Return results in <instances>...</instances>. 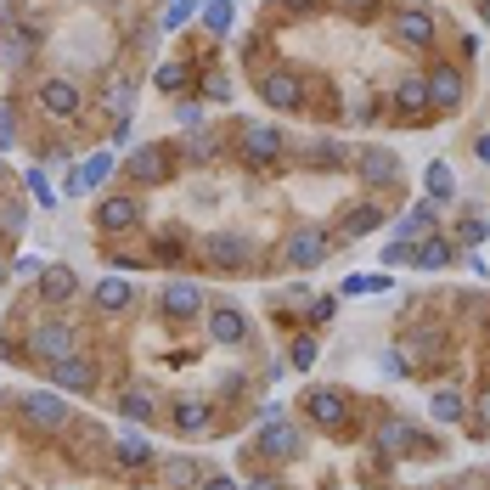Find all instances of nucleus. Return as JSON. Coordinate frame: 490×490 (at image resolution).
Segmentation results:
<instances>
[{
	"mask_svg": "<svg viewBox=\"0 0 490 490\" xmlns=\"http://www.w3.org/2000/svg\"><path fill=\"white\" fill-rule=\"evenodd\" d=\"M327 248H333V237L322 226H293L288 231V243H282V265L288 271H316L327 260Z\"/></svg>",
	"mask_w": 490,
	"mask_h": 490,
	"instance_id": "obj_1",
	"label": "nucleus"
},
{
	"mask_svg": "<svg viewBox=\"0 0 490 490\" xmlns=\"http://www.w3.org/2000/svg\"><path fill=\"white\" fill-rule=\"evenodd\" d=\"M23 423L40 434H57L62 423H68V400H62V389H29L23 395Z\"/></svg>",
	"mask_w": 490,
	"mask_h": 490,
	"instance_id": "obj_2",
	"label": "nucleus"
},
{
	"mask_svg": "<svg viewBox=\"0 0 490 490\" xmlns=\"http://www.w3.org/2000/svg\"><path fill=\"white\" fill-rule=\"evenodd\" d=\"M260 102H265V108H276V113H299V108H305V85H299V74H288V68L260 74Z\"/></svg>",
	"mask_w": 490,
	"mask_h": 490,
	"instance_id": "obj_3",
	"label": "nucleus"
},
{
	"mask_svg": "<svg viewBox=\"0 0 490 490\" xmlns=\"http://www.w3.org/2000/svg\"><path fill=\"white\" fill-rule=\"evenodd\" d=\"M434 34H440V23H434V12H429V6H406V12L395 17V40H400L406 51H429V46H434Z\"/></svg>",
	"mask_w": 490,
	"mask_h": 490,
	"instance_id": "obj_4",
	"label": "nucleus"
},
{
	"mask_svg": "<svg viewBox=\"0 0 490 490\" xmlns=\"http://www.w3.org/2000/svg\"><path fill=\"white\" fill-rule=\"evenodd\" d=\"M136 226H141V203L130 198V192H113V198L96 203V231L119 237V231H136Z\"/></svg>",
	"mask_w": 490,
	"mask_h": 490,
	"instance_id": "obj_5",
	"label": "nucleus"
},
{
	"mask_svg": "<svg viewBox=\"0 0 490 490\" xmlns=\"http://www.w3.org/2000/svg\"><path fill=\"white\" fill-rule=\"evenodd\" d=\"M51 383L62 395H91L96 389V361H85L79 350L62 355V361H51Z\"/></svg>",
	"mask_w": 490,
	"mask_h": 490,
	"instance_id": "obj_6",
	"label": "nucleus"
},
{
	"mask_svg": "<svg viewBox=\"0 0 490 490\" xmlns=\"http://www.w3.org/2000/svg\"><path fill=\"white\" fill-rule=\"evenodd\" d=\"M29 350H34V361H62V355L79 350V338H74L68 322H40V327L29 333Z\"/></svg>",
	"mask_w": 490,
	"mask_h": 490,
	"instance_id": "obj_7",
	"label": "nucleus"
},
{
	"mask_svg": "<svg viewBox=\"0 0 490 490\" xmlns=\"http://www.w3.org/2000/svg\"><path fill=\"white\" fill-rule=\"evenodd\" d=\"M276 158H282V130H276V124H248V130H243V164L265 169Z\"/></svg>",
	"mask_w": 490,
	"mask_h": 490,
	"instance_id": "obj_8",
	"label": "nucleus"
},
{
	"mask_svg": "<svg viewBox=\"0 0 490 490\" xmlns=\"http://www.w3.org/2000/svg\"><path fill=\"white\" fill-rule=\"evenodd\" d=\"M203 248H209V260H215L220 271H248L254 265V243L243 237V231H215Z\"/></svg>",
	"mask_w": 490,
	"mask_h": 490,
	"instance_id": "obj_9",
	"label": "nucleus"
},
{
	"mask_svg": "<svg viewBox=\"0 0 490 490\" xmlns=\"http://www.w3.org/2000/svg\"><path fill=\"white\" fill-rule=\"evenodd\" d=\"M34 96H40V113H51V119H79V108H85L74 79H46Z\"/></svg>",
	"mask_w": 490,
	"mask_h": 490,
	"instance_id": "obj_10",
	"label": "nucleus"
},
{
	"mask_svg": "<svg viewBox=\"0 0 490 490\" xmlns=\"http://www.w3.org/2000/svg\"><path fill=\"white\" fill-rule=\"evenodd\" d=\"M355 175L367 186H395L400 181V158L389 153V147H361V153H355Z\"/></svg>",
	"mask_w": 490,
	"mask_h": 490,
	"instance_id": "obj_11",
	"label": "nucleus"
},
{
	"mask_svg": "<svg viewBox=\"0 0 490 490\" xmlns=\"http://www.w3.org/2000/svg\"><path fill=\"white\" fill-rule=\"evenodd\" d=\"M423 85H429V113H457L462 108V68H434Z\"/></svg>",
	"mask_w": 490,
	"mask_h": 490,
	"instance_id": "obj_12",
	"label": "nucleus"
},
{
	"mask_svg": "<svg viewBox=\"0 0 490 490\" xmlns=\"http://www.w3.org/2000/svg\"><path fill=\"white\" fill-rule=\"evenodd\" d=\"M130 181H141V186H164V181H169V147H158V141L136 147V153H130Z\"/></svg>",
	"mask_w": 490,
	"mask_h": 490,
	"instance_id": "obj_13",
	"label": "nucleus"
},
{
	"mask_svg": "<svg viewBox=\"0 0 490 490\" xmlns=\"http://www.w3.org/2000/svg\"><path fill=\"white\" fill-rule=\"evenodd\" d=\"M34 46H40V29H34V23L0 29V68H23V62L34 57Z\"/></svg>",
	"mask_w": 490,
	"mask_h": 490,
	"instance_id": "obj_14",
	"label": "nucleus"
},
{
	"mask_svg": "<svg viewBox=\"0 0 490 490\" xmlns=\"http://www.w3.org/2000/svg\"><path fill=\"white\" fill-rule=\"evenodd\" d=\"M299 429H293V423L276 412V417H265V429H260V451L265 457H299Z\"/></svg>",
	"mask_w": 490,
	"mask_h": 490,
	"instance_id": "obj_15",
	"label": "nucleus"
},
{
	"mask_svg": "<svg viewBox=\"0 0 490 490\" xmlns=\"http://www.w3.org/2000/svg\"><path fill=\"white\" fill-rule=\"evenodd\" d=\"M305 412L322 423V429H344V417H350V400L338 395V389H310L305 395Z\"/></svg>",
	"mask_w": 490,
	"mask_h": 490,
	"instance_id": "obj_16",
	"label": "nucleus"
},
{
	"mask_svg": "<svg viewBox=\"0 0 490 490\" xmlns=\"http://www.w3.org/2000/svg\"><path fill=\"white\" fill-rule=\"evenodd\" d=\"M158 305H164V316H175V322H192V316H203V288L198 282H169Z\"/></svg>",
	"mask_w": 490,
	"mask_h": 490,
	"instance_id": "obj_17",
	"label": "nucleus"
},
{
	"mask_svg": "<svg viewBox=\"0 0 490 490\" xmlns=\"http://www.w3.org/2000/svg\"><path fill=\"white\" fill-rule=\"evenodd\" d=\"M108 169H113V153H91L85 164L68 169V198H85V192H96L102 181H108Z\"/></svg>",
	"mask_w": 490,
	"mask_h": 490,
	"instance_id": "obj_18",
	"label": "nucleus"
},
{
	"mask_svg": "<svg viewBox=\"0 0 490 490\" xmlns=\"http://www.w3.org/2000/svg\"><path fill=\"white\" fill-rule=\"evenodd\" d=\"M372 445H378L383 457H406L412 445H417V429H412L406 417H383V423H378V434H372Z\"/></svg>",
	"mask_w": 490,
	"mask_h": 490,
	"instance_id": "obj_19",
	"label": "nucleus"
},
{
	"mask_svg": "<svg viewBox=\"0 0 490 490\" xmlns=\"http://www.w3.org/2000/svg\"><path fill=\"white\" fill-rule=\"evenodd\" d=\"M451 260H457V248L445 243V237H423V243L406 248V265H412V271H445Z\"/></svg>",
	"mask_w": 490,
	"mask_h": 490,
	"instance_id": "obj_20",
	"label": "nucleus"
},
{
	"mask_svg": "<svg viewBox=\"0 0 490 490\" xmlns=\"http://www.w3.org/2000/svg\"><path fill=\"white\" fill-rule=\"evenodd\" d=\"M74 293H79V276L68 265H46V271H40V299H46V305H68Z\"/></svg>",
	"mask_w": 490,
	"mask_h": 490,
	"instance_id": "obj_21",
	"label": "nucleus"
},
{
	"mask_svg": "<svg viewBox=\"0 0 490 490\" xmlns=\"http://www.w3.org/2000/svg\"><path fill=\"white\" fill-rule=\"evenodd\" d=\"M423 237H434V203H412L395 226V243H406V248L423 243Z\"/></svg>",
	"mask_w": 490,
	"mask_h": 490,
	"instance_id": "obj_22",
	"label": "nucleus"
},
{
	"mask_svg": "<svg viewBox=\"0 0 490 490\" xmlns=\"http://www.w3.org/2000/svg\"><path fill=\"white\" fill-rule=\"evenodd\" d=\"M91 299H96V310L119 316V310H130V305H136V288L124 282V276H102V282L91 288Z\"/></svg>",
	"mask_w": 490,
	"mask_h": 490,
	"instance_id": "obj_23",
	"label": "nucleus"
},
{
	"mask_svg": "<svg viewBox=\"0 0 490 490\" xmlns=\"http://www.w3.org/2000/svg\"><path fill=\"white\" fill-rule=\"evenodd\" d=\"M209 429H215V406H209V400H181V406H175V434L198 440Z\"/></svg>",
	"mask_w": 490,
	"mask_h": 490,
	"instance_id": "obj_24",
	"label": "nucleus"
},
{
	"mask_svg": "<svg viewBox=\"0 0 490 490\" xmlns=\"http://www.w3.org/2000/svg\"><path fill=\"white\" fill-rule=\"evenodd\" d=\"M209 338H215V344H243V338H248V322H243V310H231V305L209 310Z\"/></svg>",
	"mask_w": 490,
	"mask_h": 490,
	"instance_id": "obj_25",
	"label": "nucleus"
},
{
	"mask_svg": "<svg viewBox=\"0 0 490 490\" xmlns=\"http://www.w3.org/2000/svg\"><path fill=\"white\" fill-rule=\"evenodd\" d=\"M395 108H400V119H429V85H423V79H400Z\"/></svg>",
	"mask_w": 490,
	"mask_h": 490,
	"instance_id": "obj_26",
	"label": "nucleus"
},
{
	"mask_svg": "<svg viewBox=\"0 0 490 490\" xmlns=\"http://www.w3.org/2000/svg\"><path fill=\"white\" fill-rule=\"evenodd\" d=\"M113 462L119 468H147V462H153V440H147V434H119L113 440Z\"/></svg>",
	"mask_w": 490,
	"mask_h": 490,
	"instance_id": "obj_27",
	"label": "nucleus"
},
{
	"mask_svg": "<svg viewBox=\"0 0 490 490\" xmlns=\"http://www.w3.org/2000/svg\"><path fill=\"white\" fill-rule=\"evenodd\" d=\"M378 226H383V203H355L350 215H344V231H350V237H372Z\"/></svg>",
	"mask_w": 490,
	"mask_h": 490,
	"instance_id": "obj_28",
	"label": "nucleus"
},
{
	"mask_svg": "<svg viewBox=\"0 0 490 490\" xmlns=\"http://www.w3.org/2000/svg\"><path fill=\"white\" fill-rule=\"evenodd\" d=\"M429 412H434V423H462L468 417V400H462V389H434Z\"/></svg>",
	"mask_w": 490,
	"mask_h": 490,
	"instance_id": "obj_29",
	"label": "nucleus"
},
{
	"mask_svg": "<svg viewBox=\"0 0 490 490\" xmlns=\"http://www.w3.org/2000/svg\"><path fill=\"white\" fill-rule=\"evenodd\" d=\"M102 102H108V113H113V124H119V119H130V102H136V85H130V79H108V91H102Z\"/></svg>",
	"mask_w": 490,
	"mask_h": 490,
	"instance_id": "obj_30",
	"label": "nucleus"
},
{
	"mask_svg": "<svg viewBox=\"0 0 490 490\" xmlns=\"http://www.w3.org/2000/svg\"><path fill=\"white\" fill-rule=\"evenodd\" d=\"M119 412L136 417V423H147V417L158 412V395H153V389H124V395H119Z\"/></svg>",
	"mask_w": 490,
	"mask_h": 490,
	"instance_id": "obj_31",
	"label": "nucleus"
},
{
	"mask_svg": "<svg viewBox=\"0 0 490 490\" xmlns=\"http://www.w3.org/2000/svg\"><path fill=\"white\" fill-rule=\"evenodd\" d=\"M445 350V338L440 333H417V338H406V350H395L400 361H417V367H423V361H434Z\"/></svg>",
	"mask_w": 490,
	"mask_h": 490,
	"instance_id": "obj_32",
	"label": "nucleus"
},
{
	"mask_svg": "<svg viewBox=\"0 0 490 490\" xmlns=\"http://www.w3.org/2000/svg\"><path fill=\"white\" fill-rule=\"evenodd\" d=\"M423 181H429V198H457V175H451L445 158H434L429 169H423Z\"/></svg>",
	"mask_w": 490,
	"mask_h": 490,
	"instance_id": "obj_33",
	"label": "nucleus"
},
{
	"mask_svg": "<svg viewBox=\"0 0 490 490\" xmlns=\"http://www.w3.org/2000/svg\"><path fill=\"white\" fill-rule=\"evenodd\" d=\"M203 23H209V34H226L237 23V6L231 0H203Z\"/></svg>",
	"mask_w": 490,
	"mask_h": 490,
	"instance_id": "obj_34",
	"label": "nucleus"
},
{
	"mask_svg": "<svg viewBox=\"0 0 490 490\" xmlns=\"http://www.w3.org/2000/svg\"><path fill=\"white\" fill-rule=\"evenodd\" d=\"M169 485H175V490H198V485H203L198 462H192V457H175V462H169Z\"/></svg>",
	"mask_w": 490,
	"mask_h": 490,
	"instance_id": "obj_35",
	"label": "nucleus"
},
{
	"mask_svg": "<svg viewBox=\"0 0 490 490\" xmlns=\"http://www.w3.org/2000/svg\"><path fill=\"white\" fill-rule=\"evenodd\" d=\"M198 12H203V0H169V6H164V29H181V23H192Z\"/></svg>",
	"mask_w": 490,
	"mask_h": 490,
	"instance_id": "obj_36",
	"label": "nucleus"
},
{
	"mask_svg": "<svg viewBox=\"0 0 490 490\" xmlns=\"http://www.w3.org/2000/svg\"><path fill=\"white\" fill-rule=\"evenodd\" d=\"M23 181H29V198H34L40 209H57V192H51V181H46V169H29Z\"/></svg>",
	"mask_w": 490,
	"mask_h": 490,
	"instance_id": "obj_37",
	"label": "nucleus"
},
{
	"mask_svg": "<svg viewBox=\"0 0 490 490\" xmlns=\"http://www.w3.org/2000/svg\"><path fill=\"white\" fill-rule=\"evenodd\" d=\"M153 85H158V91H175V96H186V68H181V62H164V68L153 74Z\"/></svg>",
	"mask_w": 490,
	"mask_h": 490,
	"instance_id": "obj_38",
	"label": "nucleus"
},
{
	"mask_svg": "<svg viewBox=\"0 0 490 490\" xmlns=\"http://www.w3.org/2000/svg\"><path fill=\"white\" fill-rule=\"evenodd\" d=\"M12 147H17V108L0 102V153H12Z\"/></svg>",
	"mask_w": 490,
	"mask_h": 490,
	"instance_id": "obj_39",
	"label": "nucleus"
},
{
	"mask_svg": "<svg viewBox=\"0 0 490 490\" xmlns=\"http://www.w3.org/2000/svg\"><path fill=\"white\" fill-rule=\"evenodd\" d=\"M316 361H322V350H316V338H293V361H288V367H316Z\"/></svg>",
	"mask_w": 490,
	"mask_h": 490,
	"instance_id": "obj_40",
	"label": "nucleus"
},
{
	"mask_svg": "<svg viewBox=\"0 0 490 490\" xmlns=\"http://www.w3.org/2000/svg\"><path fill=\"white\" fill-rule=\"evenodd\" d=\"M203 96H209V102H231V74H220V68L203 74Z\"/></svg>",
	"mask_w": 490,
	"mask_h": 490,
	"instance_id": "obj_41",
	"label": "nucleus"
},
{
	"mask_svg": "<svg viewBox=\"0 0 490 490\" xmlns=\"http://www.w3.org/2000/svg\"><path fill=\"white\" fill-rule=\"evenodd\" d=\"M389 288V276H350L344 282V293H383Z\"/></svg>",
	"mask_w": 490,
	"mask_h": 490,
	"instance_id": "obj_42",
	"label": "nucleus"
},
{
	"mask_svg": "<svg viewBox=\"0 0 490 490\" xmlns=\"http://www.w3.org/2000/svg\"><path fill=\"white\" fill-rule=\"evenodd\" d=\"M23 203H6V209H0V231H12V237H17V231H23Z\"/></svg>",
	"mask_w": 490,
	"mask_h": 490,
	"instance_id": "obj_43",
	"label": "nucleus"
},
{
	"mask_svg": "<svg viewBox=\"0 0 490 490\" xmlns=\"http://www.w3.org/2000/svg\"><path fill=\"white\" fill-rule=\"evenodd\" d=\"M333 310H338V299L327 293V299H316V305H310V322H316V327H322V322H333Z\"/></svg>",
	"mask_w": 490,
	"mask_h": 490,
	"instance_id": "obj_44",
	"label": "nucleus"
},
{
	"mask_svg": "<svg viewBox=\"0 0 490 490\" xmlns=\"http://www.w3.org/2000/svg\"><path fill=\"white\" fill-rule=\"evenodd\" d=\"M485 237H490L485 220H468V226H462V243H485Z\"/></svg>",
	"mask_w": 490,
	"mask_h": 490,
	"instance_id": "obj_45",
	"label": "nucleus"
},
{
	"mask_svg": "<svg viewBox=\"0 0 490 490\" xmlns=\"http://www.w3.org/2000/svg\"><path fill=\"white\" fill-rule=\"evenodd\" d=\"M338 158H344V153H338L333 141H322V147H316V153H310V164H338Z\"/></svg>",
	"mask_w": 490,
	"mask_h": 490,
	"instance_id": "obj_46",
	"label": "nucleus"
},
{
	"mask_svg": "<svg viewBox=\"0 0 490 490\" xmlns=\"http://www.w3.org/2000/svg\"><path fill=\"white\" fill-rule=\"evenodd\" d=\"M474 423H479V429H490V389L474 400Z\"/></svg>",
	"mask_w": 490,
	"mask_h": 490,
	"instance_id": "obj_47",
	"label": "nucleus"
},
{
	"mask_svg": "<svg viewBox=\"0 0 490 490\" xmlns=\"http://www.w3.org/2000/svg\"><path fill=\"white\" fill-rule=\"evenodd\" d=\"M198 490H237V479H231V474H209Z\"/></svg>",
	"mask_w": 490,
	"mask_h": 490,
	"instance_id": "obj_48",
	"label": "nucleus"
},
{
	"mask_svg": "<svg viewBox=\"0 0 490 490\" xmlns=\"http://www.w3.org/2000/svg\"><path fill=\"white\" fill-rule=\"evenodd\" d=\"M17 23V0H0V29H12Z\"/></svg>",
	"mask_w": 490,
	"mask_h": 490,
	"instance_id": "obj_49",
	"label": "nucleus"
},
{
	"mask_svg": "<svg viewBox=\"0 0 490 490\" xmlns=\"http://www.w3.org/2000/svg\"><path fill=\"white\" fill-rule=\"evenodd\" d=\"M338 6H344V12H372L378 0H338Z\"/></svg>",
	"mask_w": 490,
	"mask_h": 490,
	"instance_id": "obj_50",
	"label": "nucleus"
},
{
	"mask_svg": "<svg viewBox=\"0 0 490 490\" xmlns=\"http://www.w3.org/2000/svg\"><path fill=\"white\" fill-rule=\"evenodd\" d=\"M474 153H479V164H490V136H479V141H474Z\"/></svg>",
	"mask_w": 490,
	"mask_h": 490,
	"instance_id": "obj_51",
	"label": "nucleus"
},
{
	"mask_svg": "<svg viewBox=\"0 0 490 490\" xmlns=\"http://www.w3.org/2000/svg\"><path fill=\"white\" fill-rule=\"evenodd\" d=\"M248 490H282V485H276V479H254Z\"/></svg>",
	"mask_w": 490,
	"mask_h": 490,
	"instance_id": "obj_52",
	"label": "nucleus"
},
{
	"mask_svg": "<svg viewBox=\"0 0 490 490\" xmlns=\"http://www.w3.org/2000/svg\"><path fill=\"white\" fill-rule=\"evenodd\" d=\"M288 6H293V12H310V6H316V0H288Z\"/></svg>",
	"mask_w": 490,
	"mask_h": 490,
	"instance_id": "obj_53",
	"label": "nucleus"
},
{
	"mask_svg": "<svg viewBox=\"0 0 490 490\" xmlns=\"http://www.w3.org/2000/svg\"><path fill=\"white\" fill-rule=\"evenodd\" d=\"M479 17H485V23H490V0H485V6H479Z\"/></svg>",
	"mask_w": 490,
	"mask_h": 490,
	"instance_id": "obj_54",
	"label": "nucleus"
},
{
	"mask_svg": "<svg viewBox=\"0 0 490 490\" xmlns=\"http://www.w3.org/2000/svg\"><path fill=\"white\" fill-rule=\"evenodd\" d=\"M0 186H6V169H0Z\"/></svg>",
	"mask_w": 490,
	"mask_h": 490,
	"instance_id": "obj_55",
	"label": "nucleus"
}]
</instances>
